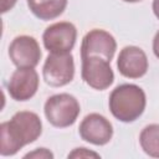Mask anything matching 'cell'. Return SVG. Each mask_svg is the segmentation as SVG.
<instances>
[{"instance_id":"1","label":"cell","mask_w":159,"mask_h":159,"mask_svg":"<svg viewBox=\"0 0 159 159\" xmlns=\"http://www.w3.org/2000/svg\"><path fill=\"white\" fill-rule=\"evenodd\" d=\"M42 133L40 117L30 111L16 112L10 120L0 125L1 157L15 155L22 147L34 143Z\"/></svg>"},{"instance_id":"2","label":"cell","mask_w":159,"mask_h":159,"mask_svg":"<svg viewBox=\"0 0 159 159\" xmlns=\"http://www.w3.org/2000/svg\"><path fill=\"white\" fill-rule=\"evenodd\" d=\"M108 106L116 119L123 123H132L137 120L145 109V92L133 83L119 84L111 92Z\"/></svg>"},{"instance_id":"3","label":"cell","mask_w":159,"mask_h":159,"mask_svg":"<svg viewBox=\"0 0 159 159\" xmlns=\"http://www.w3.org/2000/svg\"><path fill=\"white\" fill-rule=\"evenodd\" d=\"M43 112L51 125L56 128H67L77 120L81 107L75 96L70 93H57L47 98Z\"/></svg>"},{"instance_id":"4","label":"cell","mask_w":159,"mask_h":159,"mask_svg":"<svg viewBox=\"0 0 159 159\" xmlns=\"http://www.w3.org/2000/svg\"><path fill=\"white\" fill-rule=\"evenodd\" d=\"M45 82L51 87H63L75 77V61L71 52L50 53L42 67Z\"/></svg>"},{"instance_id":"5","label":"cell","mask_w":159,"mask_h":159,"mask_svg":"<svg viewBox=\"0 0 159 159\" xmlns=\"http://www.w3.org/2000/svg\"><path fill=\"white\" fill-rule=\"evenodd\" d=\"M77 29L72 22L60 21L50 25L42 34V42L50 53H67L75 47Z\"/></svg>"},{"instance_id":"6","label":"cell","mask_w":159,"mask_h":159,"mask_svg":"<svg viewBox=\"0 0 159 159\" xmlns=\"http://www.w3.org/2000/svg\"><path fill=\"white\" fill-rule=\"evenodd\" d=\"M81 60V76L86 84L94 89L103 91L113 83L114 73L109 61L99 56H87Z\"/></svg>"},{"instance_id":"7","label":"cell","mask_w":159,"mask_h":159,"mask_svg":"<svg viewBox=\"0 0 159 159\" xmlns=\"http://www.w3.org/2000/svg\"><path fill=\"white\" fill-rule=\"evenodd\" d=\"M117 50L116 39L106 30L93 29L84 35L81 43V58L87 56H99L112 61Z\"/></svg>"},{"instance_id":"8","label":"cell","mask_w":159,"mask_h":159,"mask_svg":"<svg viewBox=\"0 0 159 159\" xmlns=\"http://www.w3.org/2000/svg\"><path fill=\"white\" fill-rule=\"evenodd\" d=\"M9 56L16 67H36L42 52L37 40L32 36H16L9 46Z\"/></svg>"},{"instance_id":"9","label":"cell","mask_w":159,"mask_h":159,"mask_svg":"<svg viewBox=\"0 0 159 159\" xmlns=\"http://www.w3.org/2000/svg\"><path fill=\"white\" fill-rule=\"evenodd\" d=\"M78 133L87 143L93 145H104L109 143L113 137V127L104 116L99 113H89L80 123Z\"/></svg>"},{"instance_id":"10","label":"cell","mask_w":159,"mask_h":159,"mask_svg":"<svg viewBox=\"0 0 159 159\" xmlns=\"http://www.w3.org/2000/svg\"><path fill=\"white\" fill-rule=\"evenodd\" d=\"M39 82V75L32 67H17L7 82V92L12 99L25 102L36 94Z\"/></svg>"},{"instance_id":"11","label":"cell","mask_w":159,"mask_h":159,"mask_svg":"<svg viewBox=\"0 0 159 159\" xmlns=\"http://www.w3.org/2000/svg\"><path fill=\"white\" fill-rule=\"evenodd\" d=\"M117 67L127 78H140L148 71V57L138 46H125L117 58Z\"/></svg>"},{"instance_id":"12","label":"cell","mask_w":159,"mask_h":159,"mask_svg":"<svg viewBox=\"0 0 159 159\" xmlns=\"http://www.w3.org/2000/svg\"><path fill=\"white\" fill-rule=\"evenodd\" d=\"M27 6L37 19L48 21L63 14L67 0H27Z\"/></svg>"},{"instance_id":"13","label":"cell","mask_w":159,"mask_h":159,"mask_svg":"<svg viewBox=\"0 0 159 159\" xmlns=\"http://www.w3.org/2000/svg\"><path fill=\"white\" fill-rule=\"evenodd\" d=\"M139 143L145 154L159 158V124H149L139 134Z\"/></svg>"},{"instance_id":"14","label":"cell","mask_w":159,"mask_h":159,"mask_svg":"<svg viewBox=\"0 0 159 159\" xmlns=\"http://www.w3.org/2000/svg\"><path fill=\"white\" fill-rule=\"evenodd\" d=\"M89 157L99 158V154L91 152L87 148H76L73 152H71L68 154V158H89Z\"/></svg>"},{"instance_id":"15","label":"cell","mask_w":159,"mask_h":159,"mask_svg":"<svg viewBox=\"0 0 159 159\" xmlns=\"http://www.w3.org/2000/svg\"><path fill=\"white\" fill-rule=\"evenodd\" d=\"M24 158H41V159H52L53 158V154L46 149V148H37L36 150L31 152V153H27Z\"/></svg>"},{"instance_id":"16","label":"cell","mask_w":159,"mask_h":159,"mask_svg":"<svg viewBox=\"0 0 159 159\" xmlns=\"http://www.w3.org/2000/svg\"><path fill=\"white\" fill-rule=\"evenodd\" d=\"M16 1H17V0H1V12L5 14V12H7L9 10H11V9L15 6Z\"/></svg>"},{"instance_id":"17","label":"cell","mask_w":159,"mask_h":159,"mask_svg":"<svg viewBox=\"0 0 159 159\" xmlns=\"http://www.w3.org/2000/svg\"><path fill=\"white\" fill-rule=\"evenodd\" d=\"M153 52H154L155 57L159 58V30L153 39Z\"/></svg>"},{"instance_id":"18","label":"cell","mask_w":159,"mask_h":159,"mask_svg":"<svg viewBox=\"0 0 159 159\" xmlns=\"http://www.w3.org/2000/svg\"><path fill=\"white\" fill-rule=\"evenodd\" d=\"M152 7H153V12H154V15H155L157 19L159 20V0H153V5H152Z\"/></svg>"},{"instance_id":"19","label":"cell","mask_w":159,"mask_h":159,"mask_svg":"<svg viewBox=\"0 0 159 159\" xmlns=\"http://www.w3.org/2000/svg\"><path fill=\"white\" fill-rule=\"evenodd\" d=\"M125 2H138V1H142V0H123Z\"/></svg>"}]
</instances>
